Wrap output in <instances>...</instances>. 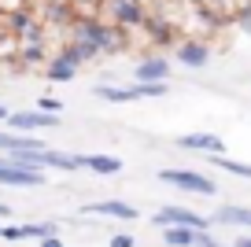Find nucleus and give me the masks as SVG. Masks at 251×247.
<instances>
[{
    "instance_id": "10",
    "label": "nucleus",
    "mask_w": 251,
    "mask_h": 247,
    "mask_svg": "<svg viewBox=\"0 0 251 247\" xmlns=\"http://www.w3.org/2000/svg\"><path fill=\"white\" fill-rule=\"evenodd\" d=\"M85 214H96V218H115V222H137V207L122 199H100V203H89Z\"/></svg>"
},
{
    "instance_id": "6",
    "label": "nucleus",
    "mask_w": 251,
    "mask_h": 247,
    "mask_svg": "<svg viewBox=\"0 0 251 247\" xmlns=\"http://www.w3.org/2000/svg\"><path fill=\"white\" fill-rule=\"evenodd\" d=\"M11 129L19 133H37V129H52V125H59V115H48V111L33 107V111H11L8 118Z\"/></svg>"
},
{
    "instance_id": "19",
    "label": "nucleus",
    "mask_w": 251,
    "mask_h": 247,
    "mask_svg": "<svg viewBox=\"0 0 251 247\" xmlns=\"http://www.w3.org/2000/svg\"><path fill=\"white\" fill-rule=\"evenodd\" d=\"M59 232V222H23V240H45Z\"/></svg>"
},
{
    "instance_id": "7",
    "label": "nucleus",
    "mask_w": 251,
    "mask_h": 247,
    "mask_svg": "<svg viewBox=\"0 0 251 247\" xmlns=\"http://www.w3.org/2000/svg\"><path fill=\"white\" fill-rule=\"evenodd\" d=\"M96 48H100V55L126 52V48H129V33H126L122 26L103 23V19H100V30H96Z\"/></svg>"
},
{
    "instance_id": "23",
    "label": "nucleus",
    "mask_w": 251,
    "mask_h": 247,
    "mask_svg": "<svg viewBox=\"0 0 251 247\" xmlns=\"http://www.w3.org/2000/svg\"><path fill=\"white\" fill-rule=\"evenodd\" d=\"M111 247H133V236H129V232H115V236H111Z\"/></svg>"
},
{
    "instance_id": "24",
    "label": "nucleus",
    "mask_w": 251,
    "mask_h": 247,
    "mask_svg": "<svg viewBox=\"0 0 251 247\" xmlns=\"http://www.w3.org/2000/svg\"><path fill=\"white\" fill-rule=\"evenodd\" d=\"M4 240H23V225H4Z\"/></svg>"
},
{
    "instance_id": "27",
    "label": "nucleus",
    "mask_w": 251,
    "mask_h": 247,
    "mask_svg": "<svg viewBox=\"0 0 251 247\" xmlns=\"http://www.w3.org/2000/svg\"><path fill=\"white\" fill-rule=\"evenodd\" d=\"M233 247H251V236H240V240H236Z\"/></svg>"
},
{
    "instance_id": "22",
    "label": "nucleus",
    "mask_w": 251,
    "mask_h": 247,
    "mask_svg": "<svg viewBox=\"0 0 251 247\" xmlns=\"http://www.w3.org/2000/svg\"><path fill=\"white\" fill-rule=\"evenodd\" d=\"M196 247H226V244H218V240L211 236V229H203V232L196 236Z\"/></svg>"
},
{
    "instance_id": "5",
    "label": "nucleus",
    "mask_w": 251,
    "mask_h": 247,
    "mask_svg": "<svg viewBox=\"0 0 251 247\" xmlns=\"http://www.w3.org/2000/svg\"><path fill=\"white\" fill-rule=\"evenodd\" d=\"M174 59H177L181 67H188V70H203L207 63H211V48H207L203 37H185L174 48Z\"/></svg>"
},
{
    "instance_id": "18",
    "label": "nucleus",
    "mask_w": 251,
    "mask_h": 247,
    "mask_svg": "<svg viewBox=\"0 0 251 247\" xmlns=\"http://www.w3.org/2000/svg\"><path fill=\"white\" fill-rule=\"evenodd\" d=\"M211 162L218 166V170L233 173V177H248V181H251V162H236V159H229L226 151H222V155H211Z\"/></svg>"
},
{
    "instance_id": "11",
    "label": "nucleus",
    "mask_w": 251,
    "mask_h": 247,
    "mask_svg": "<svg viewBox=\"0 0 251 247\" xmlns=\"http://www.w3.org/2000/svg\"><path fill=\"white\" fill-rule=\"evenodd\" d=\"M133 77L137 81H166V77H170V59H163V55H144L133 67Z\"/></svg>"
},
{
    "instance_id": "30",
    "label": "nucleus",
    "mask_w": 251,
    "mask_h": 247,
    "mask_svg": "<svg viewBox=\"0 0 251 247\" xmlns=\"http://www.w3.org/2000/svg\"><path fill=\"white\" fill-rule=\"evenodd\" d=\"M0 236H4V225H0Z\"/></svg>"
},
{
    "instance_id": "1",
    "label": "nucleus",
    "mask_w": 251,
    "mask_h": 247,
    "mask_svg": "<svg viewBox=\"0 0 251 247\" xmlns=\"http://www.w3.org/2000/svg\"><path fill=\"white\" fill-rule=\"evenodd\" d=\"M100 11L107 15V23L122 26V30H144L151 15L144 0H100Z\"/></svg>"
},
{
    "instance_id": "15",
    "label": "nucleus",
    "mask_w": 251,
    "mask_h": 247,
    "mask_svg": "<svg viewBox=\"0 0 251 247\" xmlns=\"http://www.w3.org/2000/svg\"><path fill=\"white\" fill-rule=\"evenodd\" d=\"M30 148H45L37 137H30V133H0V151L11 155V151H30Z\"/></svg>"
},
{
    "instance_id": "3",
    "label": "nucleus",
    "mask_w": 251,
    "mask_h": 247,
    "mask_svg": "<svg viewBox=\"0 0 251 247\" xmlns=\"http://www.w3.org/2000/svg\"><path fill=\"white\" fill-rule=\"evenodd\" d=\"M151 225H159V229H166V225H188V229H211L214 218H203L196 214V210H188V207H163L155 210V218H151Z\"/></svg>"
},
{
    "instance_id": "13",
    "label": "nucleus",
    "mask_w": 251,
    "mask_h": 247,
    "mask_svg": "<svg viewBox=\"0 0 251 247\" xmlns=\"http://www.w3.org/2000/svg\"><path fill=\"white\" fill-rule=\"evenodd\" d=\"M214 225H236V229H251V207L226 203V207L214 210Z\"/></svg>"
},
{
    "instance_id": "29",
    "label": "nucleus",
    "mask_w": 251,
    "mask_h": 247,
    "mask_svg": "<svg viewBox=\"0 0 251 247\" xmlns=\"http://www.w3.org/2000/svg\"><path fill=\"white\" fill-rule=\"evenodd\" d=\"M0 218H11V207H8V203H0Z\"/></svg>"
},
{
    "instance_id": "25",
    "label": "nucleus",
    "mask_w": 251,
    "mask_h": 247,
    "mask_svg": "<svg viewBox=\"0 0 251 247\" xmlns=\"http://www.w3.org/2000/svg\"><path fill=\"white\" fill-rule=\"evenodd\" d=\"M37 247H63V240H59V232H55V236H45V240H37Z\"/></svg>"
},
{
    "instance_id": "21",
    "label": "nucleus",
    "mask_w": 251,
    "mask_h": 247,
    "mask_svg": "<svg viewBox=\"0 0 251 247\" xmlns=\"http://www.w3.org/2000/svg\"><path fill=\"white\" fill-rule=\"evenodd\" d=\"M37 107H41V111H48V115H59V111H63V100H55V96H41Z\"/></svg>"
},
{
    "instance_id": "4",
    "label": "nucleus",
    "mask_w": 251,
    "mask_h": 247,
    "mask_svg": "<svg viewBox=\"0 0 251 247\" xmlns=\"http://www.w3.org/2000/svg\"><path fill=\"white\" fill-rule=\"evenodd\" d=\"M0 185H8V188H41L45 185V173L41 170H23V166L8 162V155L0 151Z\"/></svg>"
},
{
    "instance_id": "16",
    "label": "nucleus",
    "mask_w": 251,
    "mask_h": 247,
    "mask_svg": "<svg viewBox=\"0 0 251 247\" xmlns=\"http://www.w3.org/2000/svg\"><path fill=\"white\" fill-rule=\"evenodd\" d=\"M200 229H188V225H166L163 229V244L166 247H196Z\"/></svg>"
},
{
    "instance_id": "17",
    "label": "nucleus",
    "mask_w": 251,
    "mask_h": 247,
    "mask_svg": "<svg viewBox=\"0 0 251 247\" xmlns=\"http://www.w3.org/2000/svg\"><path fill=\"white\" fill-rule=\"evenodd\" d=\"M19 63H26V67L48 63V48H45V41H19Z\"/></svg>"
},
{
    "instance_id": "14",
    "label": "nucleus",
    "mask_w": 251,
    "mask_h": 247,
    "mask_svg": "<svg viewBox=\"0 0 251 247\" xmlns=\"http://www.w3.org/2000/svg\"><path fill=\"white\" fill-rule=\"evenodd\" d=\"M126 162L118 159V155H85V170L100 173V177H115V173H122Z\"/></svg>"
},
{
    "instance_id": "2",
    "label": "nucleus",
    "mask_w": 251,
    "mask_h": 247,
    "mask_svg": "<svg viewBox=\"0 0 251 247\" xmlns=\"http://www.w3.org/2000/svg\"><path fill=\"white\" fill-rule=\"evenodd\" d=\"M159 181L163 185H174L181 192H196V196H218V181L207 177V173H192V170H159Z\"/></svg>"
},
{
    "instance_id": "12",
    "label": "nucleus",
    "mask_w": 251,
    "mask_h": 247,
    "mask_svg": "<svg viewBox=\"0 0 251 247\" xmlns=\"http://www.w3.org/2000/svg\"><path fill=\"white\" fill-rule=\"evenodd\" d=\"M74 74H78V63H74L67 52H55L52 59L45 63V77L48 81H74Z\"/></svg>"
},
{
    "instance_id": "9",
    "label": "nucleus",
    "mask_w": 251,
    "mask_h": 247,
    "mask_svg": "<svg viewBox=\"0 0 251 247\" xmlns=\"http://www.w3.org/2000/svg\"><path fill=\"white\" fill-rule=\"evenodd\" d=\"M177 148H185V151H203V155H222L226 151L218 133H185V137H177Z\"/></svg>"
},
{
    "instance_id": "8",
    "label": "nucleus",
    "mask_w": 251,
    "mask_h": 247,
    "mask_svg": "<svg viewBox=\"0 0 251 247\" xmlns=\"http://www.w3.org/2000/svg\"><path fill=\"white\" fill-rule=\"evenodd\" d=\"M96 96L107 103H133V100H148V89L141 81H133V85H96Z\"/></svg>"
},
{
    "instance_id": "28",
    "label": "nucleus",
    "mask_w": 251,
    "mask_h": 247,
    "mask_svg": "<svg viewBox=\"0 0 251 247\" xmlns=\"http://www.w3.org/2000/svg\"><path fill=\"white\" fill-rule=\"evenodd\" d=\"M8 118H11V111L4 107V103H0V122H8Z\"/></svg>"
},
{
    "instance_id": "20",
    "label": "nucleus",
    "mask_w": 251,
    "mask_h": 247,
    "mask_svg": "<svg viewBox=\"0 0 251 247\" xmlns=\"http://www.w3.org/2000/svg\"><path fill=\"white\" fill-rule=\"evenodd\" d=\"M0 59H19V37L15 33H8V37H0Z\"/></svg>"
},
{
    "instance_id": "26",
    "label": "nucleus",
    "mask_w": 251,
    "mask_h": 247,
    "mask_svg": "<svg viewBox=\"0 0 251 247\" xmlns=\"http://www.w3.org/2000/svg\"><path fill=\"white\" fill-rule=\"evenodd\" d=\"M74 8H85V4H100V0H71Z\"/></svg>"
}]
</instances>
